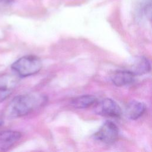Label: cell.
<instances>
[{
  "label": "cell",
  "instance_id": "cell-1",
  "mask_svg": "<svg viewBox=\"0 0 152 152\" xmlns=\"http://www.w3.org/2000/svg\"><path fill=\"white\" fill-rule=\"evenodd\" d=\"M46 100L42 95H18L9 103L7 107L8 115L14 118L26 115L37 107L43 104Z\"/></svg>",
  "mask_w": 152,
  "mask_h": 152
},
{
  "label": "cell",
  "instance_id": "cell-2",
  "mask_svg": "<svg viewBox=\"0 0 152 152\" xmlns=\"http://www.w3.org/2000/svg\"><path fill=\"white\" fill-rule=\"evenodd\" d=\"M42 67L40 59L35 55L22 56L11 65L12 69L19 76L26 77L34 75L39 72Z\"/></svg>",
  "mask_w": 152,
  "mask_h": 152
},
{
  "label": "cell",
  "instance_id": "cell-3",
  "mask_svg": "<svg viewBox=\"0 0 152 152\" xmlns=\"http://www.w3.org/2000/svg\"><path fill=\"white\" fill-rule=\"evenodd\" d=\"M119 131L117 126L112 122H105L94 134V138L104 144H111L118 139Z\"/></svg>",
  "mask_w": 152,
  "mask_h": 152
},
{
  "label": "cell",
  "instance_id": "cell-4",
  "mask_svg": "<svg viewBox=\"0 0 152 152\" xmlns=\"http://www.w3.org/2000/svg\"><path fill=\"white\" fill-rule=\"evenodd\" d=\"M94 112L101 116L116 118H119L122 115V110L119 104L109 98L104 99L97 103L94 107Z\"/></svg>",
  "mask_w": 152,
  "mask_h": 152
},
{
  "label": "cell",
  "instance_id": "cell-5",
  "mask_svg": "<svg viewBox=\"0 0 152 152\" xmlns=\"http://www.w3.org/2000/svg\"><path fill=\"white\" fill-rule=\"evenodd\" d=\"M17 83V78L13 75L4 74L0 75V102L10 96Z\"/></svg>",
  "mask_w": 152,
  "mask_h": 152
},
{
  "label": "cell",
  "instance_id": "cell-6",
  "mask_svg": "<svg viewBox=\"0 0 152 152\" xmlns=\"http://www.w3.org/2000/svg\"><path fill=\"white\" fill-rule=\"evenodd\" d=\"M20 132L15 131H5L0 133V148L7 150L11 147L21 138Z\"/></svg>",
  "mask_w": 152,
  "mask_h": 152
},
{
  "label": "cell",
  "instance_id": "cell-7",
  "mask_svg": "<svg viewBox=\"0 0 152 152\" xmlns=\"http://www.w3.org/2000/svg\"><path fill=\"white\" fill-rule=\"evenodd\" d=\"M135 75L128 70H119L115 71L111 76L112 83L116 86H124L131 84Z\"/></svg>",
  "mask_w": 152,
  "mask_h": 152
},
{
  "label": "cell",
  "instance_id": "cell-8",
  "mask_svg": "<svg viewBox=\"0 0 152 152\" xmlns=\"http://www.w3.org/2000/svg\"><path fill=\"white\" fill-rule=\"evenodd\" d=\"M146 109L145 104L137 100L130 102L126 107V115L132 120H135L141 117Z\"/></svg>",
  "mask_w": 152,
  "mask_h": 152
},
{
  "label": "cell",
  "instance_id": "cell-9",
  "mask_svg": "<svg viewBox=\"0 0 152 152\" xmlns=\"http://www.w3.org/2000/svg\"><path fill=\"white\" fill-rule=\"evenodd\" d=\"M150 69L151 65L148 58L145 56H138L135 59L131 71L136 76L147 74Z\"/></svg>",
  "mask_w": 152,
  "mask_h": 152
},
{
  "label": "cell",
  "instance_id": "cell-10",
  "mask_svg": "<svg viewBox=\"0 0 152 152\" xmlns=\"http://www.w3.org/2000/svg\"><path fill=\"white\" fill-rule=\"evenodd\" d=\"M97 99L95 96L90 94L83 95L72 99L71 104L77 109L87 108L96 103Z\"/></svg>",
  "mask_w": 152,
  "mask_h": 152
},
{
  "label": "cell",
  "instance_id": "cell-11",
  "mask_svg": "<svg viewBox=\"0 0 152 152\" xmlns=\"http://www.w3.org/2000/svg\"><path fill=\"white\" fill-rule=\"evenodd\" d=\"M14 0H0V4L3 5H9L12 3Z\"/></svg>",
  "mask_w": 152,
  "mask_h": 152
},
{
  "label": "cell",
  "instance_id": "cell-12",
  "mask_svg": "<svg viewBox=\"0 0 152 152\" xmlns=\"http://www.w3.org/2000/svg\"><path fill=\"white\" fill-rule=\"evenodd\" d=\"M3 124H4V121H3V120H2V119H1V118H0V128L2 126Z\"/></svg>",
  "mask_w": 152,
  "mask_h": 152
}]
</instances>
